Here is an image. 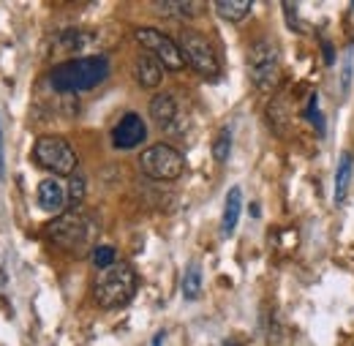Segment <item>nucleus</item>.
Here are the masks:
<instances>
[{"instance_id": "f257e3e1", "label": "nucleus", "mask_w": 354, "mask_h": 346, "mask_svg": "<svg viewBox=\"0 0 354 346\" xmlns=\"http://www.w3.org/2000/svg\"><path fill=\"white\" fill-rule=\"evenodd\" d=\"M46 237L66 254L71 257H85L93 254V243L98 237V221L82 213V210H68V213H60L49 226H46Z\"/></svg>"}, {"instance_id": "f03ea898", "label": "nucleus", "mask_w": 354, "mask_h": 346, "mask_svg": "<svg viewBox=\"0 0 354 346\" xmlns=\"http://www.w3.org/2000/svg\"><path fill=\"white\" fill-rule=\"evenodd\" d=\"M106 77H109V60L104 55H90L55 66L49 71V85L57 93H82L98 87Z\"/></svg>"}, {"instance_id": "7ed1b4c3", "label": "nucleus", "mask_w": 354, "mask_h": 346, "mask_svg": "<svg viewBox=\"0 0 354 346\" xmlns=\"http://www.w3.org/2000/svg\"><path fill=\"white\" fill-rule=\"evenodd\" d=\"M136 286H139L136 270L129 262H118L109 270H101V275L93 284V298H95V303L101 305V308H106V311L123 308V305H129L133 300Z\"/></svg>"}, {"instance_id": "20e7f679", "label": "nucleus", "mask_w": 354, "mask_h": 346, "mask_svg": "<svg viewBox=\"0 0 354 346\" xmlns=\"http://www.w3.org/2000/svg\"><path fill=\"white\" fill-rule=\"evenodd\" d=\"M33 161L41 170L57 174V177H71V174L80 170L77 150L71 147L68 139H63L57 134H44V136L36 139V145H33Z\"/></svg>"}, {"instance_id": "39448f33", "label": "nucleus", "mask_w": 354, "mask_h": 346, "mask_svg": "<svg viewBox=\"0 0 354 346\" xmlns=\"http://www.w3.org/2000/svg\"><path fill=\"white\" fill-rule=\"evenodd\" d=\"M177 46H180V52H183L185 66H191L199 77L216 80V77L221 74L218 52H216V46L210 44L207 36H202V33H196V30H180Z\"/></svg>"}, {"instance_id": "423d86ee", "label": "nucleus", "mask_w": 354, "mask_h": 346, "mask_svg": "<svg viewBox=\"0 0 354 346\" xmlns=\"http://www.w3.org/2000/svg\"><path fill=\"white\" fill-rule=\"evenodd\" d=\"M139 170L153 180H177L185 170V158L177 147L167 145V142H158V145H150L142 150Z\"/></svg>"}, {"instance_id": "0eeeda50", "label": "nucleus", "mask_w": 354, "mask_h": 346, "mask_svg": "<svg viewBox=\"0 0 354 346\" xmlns=\"http://www.w3.org/2000/svg\"><path fill=\"white\" fill-rule=\"evenodd\" d=\"M248 74L257 90L270 93L281 80V55L270 42H257L248 49Z\"/></svg>"}, {"instance_id": "6e6552de", "label": "nucleus", "mask_w": 354, "mask_h": 346, "mask_svg": "<svg viewBox=\"0 0 354 346\" xmlns=\"http://www.w3.org/2000/svg\"><path fill=\"white\" fill-rule=\"evenodd\" d=\"M133 36H136V42L147 49V55H153L164 69L180 71V69L185 66L183 52H180L177 42L175 39H169L167 33H161V30H156V28H139Z\"/></svg>"}, {"instance_id": "1a4fd4ad", "label": "nucleus", "mask_w": 354, "mask_h": 346, "mask_svg": "<svg viewBox=\"0 0 354 346\" xmlns=\"http://www.w3.org/2000/svg\"><path fill=\"white\" fill-rule=\"evenodd\" d=\"M145 136H147L145 120L136 112H129V115L120 118V123L112 131V145L118 150H133V147H139L145 142Z\"/></svg>"}, {"instance_id": "9d476101", "label": "nucleus", "mask_w": 354, "mask_h": 346, "mask_svg": "<svg viewBox=\"0 0 354 346\" xmlns=\"http://www.w3.org/2000/svg\"><path fill=\"white\" fill-rule=\"evenodd\" d=\"M36 197H39V208L46 210V213H60L63 210V205L68 202V197H66V188L55 180V177H46L39 183V191H36Z\"/></svg>"}, {"instance_id": "9b49d317", "label": "nucleus", "mask_w": 354, "mask_h": 346, "mask_svg": "<svg viewBox=\"0 0 354 346\" xmlns=\"http://www.w3.org/2000/svg\"><path fill=\"white\" fill-rule=\"evenodd\" d=\"M133 77L142 87H158L164 80V66L153 55H139L133 63Z\"/></svg>"}, {"instance_id": "f8f14e48", "label": "nucleus", "mask_w": 354, "mask_h": 346, "mask_svg": "<svg viewBox=\"0 0 354 346\" xmlns=\"http://www.w3.org/2000/svg\"><path fill=\"white\" fill-rule=\"evenodd\" d=\"M150 118H153L161 129H169L177 118L175 95H169V93H158V95L150 101Z\"/></svg>"}, {"instance_id": "ddd939ff", "label": "nucleus", "mask_w": 354, "mask_h": 346, "mask_svg": "<svg viewBox=\"0 0 354 346\" xmlns=\"http://www.w3.org/2000/svg\"><path fill=\"white\" fill-rule=\"evenodd\" d=\"M240 213H243V191H240V185H234V188H229V194H226V205H223V218H221L223 235H232V232L237 229Z\"/></svg>"}, {"instance_id": "4468645a", "label": "nucleus", "mask_w": 354, "mask_h": 346, "mask_svg": "<svg viewBox=\"0 0 354 346\" xmlns=\"http://www.w3.org/2000/svg\"><path fill=\"white\" fill-rule=\"evenodd\" d=\"M251 0H218L216 3V14L226 22H243L251 14Z\"/></svg>"}, {"instance_id": "2eb2a0df", "label": "nucleus", "mask_w": 354, "mask_h": 346, "mask_svg": "<svg viewBox=\"0 0 354 346\" xmlns=\"http://www.w3.org/2000/svg\"><path fill=\"white\" fill-rule=\"evenodd\" d=\"M349 183H352V156L344 153L338 161V172H335V205H341L346 199Z\"/></svg>"}, {"instance_id": "dca6fc26", "label": "nucleus", "mask_w": 354, "mask_h": 346, "mask_svg": "<svg viewBox=\"0 0 354 346\" xmlns=\"http://www.w3.org/2000/svg\"><path fill=\"white\" fill-rule=\"evenodd\" d=\"M199 295H202V267L196 262H191L185 275H183V298L185 300H196Z\"/></svg>"}, {"instance_id": "f3484780", "label": "nucleus", "mask_w": 354, "mask_h": 346, "mask_svg": "<svg viewBox=\"0 0 354 346\" xmlns=\"http://www.w3.org/2000/svg\"><path fill=\"white\" fill-rule=\"evenodd\" d=\"M85 174L77 172L68 177V188H66V197H68V205H71V210H77L80 205H82V199H85Z\"/></svg>"}, {"instance_id": "a211bd4d", "label": "nucleus", "mask_w": 354, "mask_h": 346, "mask_svg": "<svg viewBox=\"0 0 354 346\" xmlns=\"http://www.w3.org/2000/svg\"><path fill=\"white\" fill-rule=\"evenodd\" d=\"M90 260H93V264L98 270H109L112 264H118V251L112 246H95L93 254H90Z\"/></svg>"}, {"instance_id": "6ab92c4d", "label": "nucleus", "mask_w": 354, "mask_h": 346, "mask_svg": "<svg viewBox=\"0 0 354 346\" xmlns=\"http://www.w3.org/2000/svg\"><path fill=\"white\" fill-rule=\"evenodd\" d=\"M229 153H232V131L221 129V134H218L216 142H213V158H216L218 164H226Z\"/></svg>"}, {"instance_id": "aec40b11", "label": "nucleus", "mask_w": 354, "mask_h": 346, "mask_svg": "<svg viewBox=\"0 0 354 346\" xmlns=\"http://www.w3.org/2000/svg\"><path fill=\"white\" fill-rule=\"evenodd\" d=\"M158 8L164 11V14H169V17H175V19H188V17H194L196 14V3H158Z\"/></svg>"}, {"instance_id": "412c9836", "label": "nucleus", "mask_w": 354, "mask_h": 346, "mask_svg": "<svg viewBox=\"0 0 354 346\" xmlns=\"http://www.w3.org/2000/svg\"><path fill=\"white\" fill-rule=\"evenodd\" d=\"M164 338H167V333L161 330V333H156V338H153V346H164Z\"/></svg>"}, {"instance_id": "4be33fe9", "label": "nucleus", "mask_w": 354, "mask_h": 346, "mask_svg": "<svg viewBox=\"0 0 354 346\" xmlns=\"http://www.w3.org/2000/svg\"><path fill=\"white\" fill-rule=\"evenodd\" d=\"M324 57H327L324 63H333V46L330 44H324Z\"/></svg>"}, {"instance_id": "5701e85b", "label": "nucleus", "mask_w": 354, "mask_h": 346, "mask_svg": "<svg viewBox=\"0 0 354 346\" xmlns=\"http://www.w3.org/2000/svg\"><path fill=\"white\" fill-rule=\"evenodd\" d=\"M3 167L6 164H3V129H0V177H3Z\"/></svg>"}]
</instances>
